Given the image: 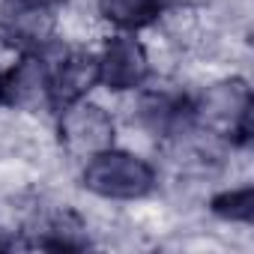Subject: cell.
Masks as SVG:
<instances>
[{
    "label": "cell",
    "instance_id": "cell-1",
    "mask_svg": "<svg viewBox=\"0 0 254 254\" xmlns=\"http://www.w3.org/2000/svg\"><path fill=\"white\" fill-rule=\"evenodd\" d=\"M81 186L108 200H138L156 189V168L129 150H99L87 156Z\"/></svg>",
    "mask_w": 254,
    "mask_h": 254
},
{
    "label": "cell",
    "instance_id": "cell-2",
    "mask_svg": "<svg viewBox=\"0 0 254 254\" xmlns=\"http://www.w3.org/2000/svg\"><path fill=\"white\" fill-rule=\"evenodd\" d=\"M197 126L218 129L230 138L233 147L251 144V90L242 78L218 81L206 87L200 99H194Z\"/></svg>",
    "mask_w": 254,
    "mask_h": 254
},
{
    "label": "cell",
    "instance_id": "cell-3",
    "mask_svg": "<svg viewBox=\"0 0 254 254\" xmlns=\"http://www.w3.org/2000/svg\"><path fill=\"white\" fill-rule=\"evenodd\" d=\"M60 141L75 156H93L114 147V117L96 102H75L60 114Z\"/></svg>",
    "mask_w": 254,
    "mask_h": 254
},
{
    "label": "cell",
    "instance_id": "cell-4",
    "mask_svg": "<svg viewBox=\"0 0 254 254\" xmlns=\"http://www.w3.org/2000/svg\"><path fill=\"white\" fill-rule=\"evenodd\" d=\"M147 78L150 57L132 33H117L105 42L99 54V84H105L111 93H129L144 87Z\"/></svg>",
    "mask_w": 254,
    "mask_h": 254
},
{
    "label": "cell",
    "instance_id": "cell-5",
    "mask_svg": "<svg viewBox=\"0 0 254 254\" xmlns=\"http://www.w3.org/2000/svg\"><path fill=\"white\" fill-rule=\"evenodd\" d=\"M99 84V54L93 51H66L57 63L48 69V108L63 111L81 99Z\"/></svg>",
    "mask_w": 254,
    "mask_h": 254
},
{
    "label": "cell",
    "instance_id": "cell-6",
    "mask_svg": "<svg viewBox=\"0 0 254 254\" xmlns=\"http://www.w3.org/2000/svg\"><path fill=\"white\" fill-rule=\"evenodd\" d=\"M48 69L51 63L42 51H21L6 72H0V105L15 111L33 108L39 102L48 105Z\"/></svg>",
    "mask_w": 254,
    "mask_h": 254
},
{
    "label": "cell",
    "instance_id": "cell-7",
    "mask_svg": "<svg viewBox=\"0 0 254 254\" xmlns=\"http://www.w3.org/2000/svg\"><path fill=\"white\" fill-rule=\"evenodd\" d=\"M138 117L144 123V129L156 138H183L197 126L194 99L174 90L147 93L138 105Z\"/></svg>",
    "mask_w": 254,
    "mask_h": 254
},
{
    "label": "cell",
    "instance_id": "cell-8",
    "mask_svg": "<svg viewBox=\"0 0 254 254\" xmlns=\"http://www.w3.org/2000/svg\"><path fill=\"white\" fill-rule=\"evenodd\" d=\"M30 248H48V251H84L90 248V236H87V227L84 221L63 209V212H54L48 218L39 221V236L27 242Z\"/></svg>",
    "mask_w": 254,
    "mask_h": 254
},
{
    "label": "cell",
    "instance_id": "cell-9",
    "mask_svg": "<svg viewBox=\"0 0 254 254\" xmlns=\"http://www.w3.org/2000/svg\"><path fill=\"white\" fill-rule=\"evenodd\" d=\"M51 15L36 9H18L9 6L3 18V39L9 45H18L21 51H42L51 42Z\"/></svg>",
    "mask_w": 254,
    "mask_h": 254
},
{
    "label": "cell",
    "instance_id": "cell-10",
    "mask_svg": "<svg viewBox=\"0 0 254 254\" xmlns=\"http://www.w3.org/2000/svg\"><path fill=\"white\" fill-rule=\"evenodd\" d=\"M96 6L105 21L126 33H135L162 18L165 0H96Z\"/></svg>",
    "mask_w": 254,
    "mask_h": 254
},
{
    "label": "cell",
    "instance_id": "cell-11",
    "mask_svg": "<svg viewBox=\"0 0 254 254\" xmlns=\"http://www.w3.org/2000/svg\"><path fill=\"white\" fill-rule=\"evenodd\" d=\"M209 209L221 221L251 224L254 221V186H239V189H227V191L212 194Z\"/></svg>",
    "mask_w": 254,
    "mask_h": 254
},
{
    "label": "cell",
    "instance_id": "cell-12",
    "mask_svg": "<svg viewBox=\"0 0 254 254\" xmlns=\"http://www.w3.org/2000/svg\"><path fill=\"white\" fill-rule=\"evenodd\" d=\"M9 6H18V9H36V12H51L57 6H63L66 0H6Z\"/></svg>",
    "mask_w": 254,
    "mask_h": 254
},
{
    "label": "cell",
    "instance_id": "cell-13",
    "mask_svg": "<svg viewBox=\"0 0 254 254\" xmlns=\"http://www.w3.org/2000/svg\"><path fill=\"white\" fill-rule=\"evenodd\" d=\"M9 248H15V239L6 230H0V251H9Z\"/></svg>",
    "mask_w": 254,
    "mask_h": 254
}]
</instances>
